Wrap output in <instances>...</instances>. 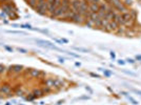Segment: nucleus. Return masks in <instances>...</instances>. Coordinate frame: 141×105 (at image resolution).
Masks as SVG:
<instances>
[{
    "mask_svg": "<svg viewBox=\"0 0 141 105\" xmlns=\"http://www.w3.org/2000/svg\"><path fill=\"white\" fill-rule=\"evenodd\" d=\"M0 92H3V94H9V92H11L10 84H3V85L0 87Z\"/></svg>",
    "mask_w": 141,
    "mask_h": 105,
    "instance_id": "nucleus-10",
    "label": "nucleus"
},
{
    "mask_svg": "<svg viewBox=\"0 0 141 105\" xmlns=\"http://www.w3.org/2000/svg\"><path fill=\"white\" fill-rule=\"evenodd\" d=\"M139 2H141V0H139Z\"/></svg>",
    "mask_w": 141,
    "mask_h": 105,
    "instance_id": "nucleus-48",
    "label": "nucleus"
},
{
    "mask_svg": "<svg viewBox=\"0 0 141 105\" xmlns=\"http://www.w3.org/2000/svg\"><path fill=\"white\" fill-rule=\"evenodd\" d=\"M4 70H5V67L0 64V74H2V73H4Z\"/></svg>",
    "mask_w": 141,
    "mask_h": 105,
    "instance_id": "nucleus-31",
    "label": "nucleus"
},
{
    "mask_svg": "<svg viewBox=\"0 0 141 105\" xmlns=\"http://www.w3.org/2000/svg\"><path fill=\"white\" fill-rule=\"evenodd\" d=\"M86 19L84 18V17H82L81 15L79 14H75L73 16V18L72 20H70V22H73V23H75V24H84V21Z\"/></svg>",
    "mask_w": 141,
    "mask_h": 105,
    "instance_id": "nucleus-1",
    "label": "nucleus"
},
{
    "mask_svg": "<svg viewBox=\"0 0 141 105\" xmlns=\"http://www.w3.org/2000/svg\"><path fill=\"white\" fill-rule=\"evenodd\" d=\"M30 75H31V77H33V78H41V76H44L45 73L40 71L39 69H31Z\"/></svg>",
    "mask_w": 141,
    "mask_h": 105,
    "instance_id": "nucleus-5",
    "label": "nucleus"
},
{
    "mask_svg": "<svg viewBox=\"0 0 141 105\" xmlns=\"http://www.w3.org/2000/svg\"><path fill=\"white\" fill-rule=\"evenodd\" d=\"M64 86V81L60 79H53V87L52 88H57V89H61Z\"/></svg>",
    "mask_w": 141,
    "mask_h": 105,
    "instance_id": "nucleus-4",
    "label": "nucleus"
},
{
    "mask_svg": "<svg viewBox=\"0 0 141 105\" xmlns=\"http://www.w3.org/2000/svg\"><path fill=\"white\" fill-rule=\"evenodd\" d=\"M54 2H55V0H47V3L48 4V5L49 4H53Z\"/></svg>",
    "mask_w": 141,
    "mask_h": 105,
    "instance_id": "nucleus-38",
    "label": "nucleus"
},
{
    "mask_svg": "<svg viewBox=\"0 0 141 105\" xmlns=\"http://www.w3.org/2000/svg\"><path fill=\"white\" fill-rule=\"evenodd\" d=\"M85 88H86V89H88V90H89L90 92H92V89H91V88H90V87H85Z\"/></svg>",
    "mask_w": 141,
    "mask_h": 105,
    "instance_id": "nucleus-45",
    "label": "nucleus"
},
{
    "mask_svg": "<svg viewBox=\"0 0 141 105\" xmlns=\"http://www.w3.org/2000/svg\"><path fill=\"white\" fill-rule=\"evenodd\" d=\"M125 5L128 7V6H132L133 5V0H124V2H123Z\"/></svg>",
    "mask_w": 141,
    "mask_h": 105,
    "instance_id": "nucleus-21",
    "label": "nucleus"
},
{
    "mask_svg": "<svg viewBox=\"0 0 141 105\" xmlns=\"http://www.w3.org/2000/svg\"><path fill=\"white\" fill-rule=\"evenodd\" d=\"M120 3H122L121 0H112V4H111V5L115 8V7L117 6V5H119Z\"/></svg>",
    "mask_w": 141,
    "mask_h": 105,
    "instance_id": "nucleus-17",
    "label": "nucleus"
},
{
    "mask_svg": "<svg viewBox=\"0 0 141 105\" xmlns=\"http://www.w3.org/2000/svg\"><path fill=\"white\" fill-rule=\"evenodd\" d=\"M75 65H76V66H80V65H81V63H80V62H76V63H75Z\"/></svg>",
    "mask_w": 141,
    "mask_h": 105,
    "instance_id": "nucleus-44",
    "label": "nucleus"
},
{
    "mask_svg": "<svg viewBox=\"0 0 141 105\" xmlns=\"http://www.w3.org/2000/svg\"><path fill=\"white\" fill-rule=\"evenodd\" d=\"M61 5H70V0H62Z\"/></svg>",
    "mask_w": 141,
    "mask_h": 105,
    "instance_id": "nucleus-24",
    "label": "nucleus"
},
{
    "mask_svg": "<svg viewBox=\"0 0 141 105\" xmlns=\"http://www.w3.org/2000/svg\"><path fill=\"white\" fill-rule=\"evenodd\" d=\"M37 1H38V0H37Z\"/></svg>",
    "mask_w": 141,
    "mask_h": 105,
    "instance_id": "nucleus-49",
    "label": "nucleus"
},
{
    "mask_svg": "<svg viewBox=\"0 0 141 105\" xmlns=\"http://www.w3.org/2000/svg\"><path fill=\"white\" fill-rule=\"evenodd\" d=\"M133 91H134V92H136V94H138V95H140V96H141V90H140V89H133Z\"/></svg>",
    "mask_w": 141,
    "mask_h": 105,
    "instance_id": "nucleus-37",
    "label": "nucleus"
},
{
    "mask_svg": "<svg viewBox=\"0 0 141 105\" xmlns=\"http://www.w3.org/2000/svg\"><path fill=\"white\" fill-rule=\"evenodd\" d=\"M128 13H130V15H131L132 20L137 21V18H138V12H137L136 10H130Z\"/></svg>",
    "mask_w": 141,
    "mask_h": 105,
    "instance_id": "nucleus-12",
    "label": "nucleus"
},
{
    "mask_svg": "<svg viewBox=\"0 0 141 105\" xmlns=\"http://www.w3.org/2000/svg\"><path fill=\"white\" fill-rule=\"evenodd\" d=\"M68 54L70 55V56H73V57H75V58H80L79 55H77V54H75V53H72V52H70V53H68Z\"/></svg>",
    "mask_w": 141,
    "mask_h": 105,
    "instance_id": "nucleus-28",
    "label": "nucleus"
},
{
    "mask_svg": "<svg viewBox=\"0 0 141 105\" xmlns=\"http://www.w3.org/2000/svg\"><path fill=\"white\" fill-rule=\"evenodd\" d=\"M20 27L28 28V29H34V27H32V25H30V24H21V25H20Z\"/></svg>",
    "mask_w": 141,
    "mask_h": 105,
    "instance_id": "nucleus-22",
    "label": "nucleus"
},
{
    "mask_svg": "<svg viewBox=\"0 0 141 105\" xmlns=\"http://www.w3.org/2000/svg\"><path fill=\"white\" fill-rule=\"evenodd\" d=\"M121 16H122V18H123V20H124V22L125 21H128V20H132V18H131V15H130V13H123V14H121Z\"/></svg>",
    "mask_w": 141,
    "mask_h": 105,
    "instance_id": "nucleus-15",
    "label": "nucleus"
},
{
    "mask_svg": "<svg viewBox=\"0 0 141 105\" xmlns=\"http://www.w3.org/2000/svg\"><path fill=\"white\" fill-rule=\"evenodd\" d=\"M76 50H78V52H83V53H89V50L86 48H82V47H75Z\"/></svg>",
    "mask_w": 141,
    "mask_h": 105,
    "instance_id": "nucleus-23",
    "label": "nucleus"
},
{
    "mask_svg": "<svg viewBox=\"0 0 141 105\" xmlns=\"http://www.w3.org/2000/svg\"><path fill=\"white\" fill-rule=\"evenodd\" d=\"M123 71H124V73H125V74L130 75V76H134V77L136 76V74H135V73H132V71H128V70H123Z\"/></svg>",
    "mask_w": 141,
    "mask_h": 105,
    "instance_id": "nucleus-30",
    "label": "nucleus"
},
{
    "mask_svg": "<svg viewBox=\"0 0 141 105\" xmlns=\"http://www.w3.org/2000/svg\"><path fill=\"white\" fill-rule=\"evenodd\" d=\"M22 94H23L22 90H18V91H16V95H17V96H22Z\"/></svg>",
    "mask_w": 141,
    "mask_h": 105,
    "instance_id": "nucleus-40",
    "label": "nucleus"
},
{
    "mask_svg": "<svg viewBox=\"0 0 141 105\" xmlns=\"http://www.w3.org/2000/svg\"><path fill=\"white\" fill-rule=\"evenodd\" d=\"M102 2V0H90L89 3H100Z\"/></svg>",
    "mask_w": 141,
    "mask_h": 105,
    "instance_id": "nucleus-27",
    "label": "nucleus"
},
{
    "mask_svg": "<svg viewBox=\"0 0 141 105\" xmlns=\"http://www.w3.org/2000/svg\"><path fill=\"white\" fill-rule=\"evenodd\" d=\"M4 48H5L6 50H9V52L13 53V48H12V47H10V46H6V45H4Z\"/></svg>",
    "mask_w": 141,
    "mask_h": 105,
    "instance_id": "nucleus-35",
    "label": "nucleus"
},
{
    "mask_svg": "<svg viewBox=\"0 0 141 105\" xmlns=\"http://www.w3.org/2000/svg\"><path fill=\"white\" fill-rule=\"evenodd\" d=\"M115 11L117 13H119V14H123V13H127L130 10H128V7L122 2V3H120L119 5H117L115 7Z\"/></svg>",
    "mask_w": 141,
    "mask_h": 105,
    "instance_id": "nucleus-3",
    "label": "nucleus"
},
{
    "mask_svg": "<svg viewBox=\"0 0 141 105\" xmlns=\"http://www.w3.org/2000/svg\"><path fill=\"white\" fill-rule=\"evenodd\" d=\"M125 62H126V63H131V64H135V63H136V60L128 58V59H126V60H125Z\"/></svg>",
    "mask_w": 141,
    "mask_h": 105,
    "instance_id": "nucleus-25",
    "label": "nucleus"
},
{
    "mask_svg": "<svg viewBox=\"0 0 141 105\" xmlns=\"http://www.w3.org/2000/svg\"><path fill=\"white\" fill-rule=\"evenodd\" d=\"M113 21H115V22L117 23L119 26H123V25H124V20H123V18H122L121 14H119V13H117V14H116V16L114 17V20H113Z\"/></svg>",
    "mask_w": 141,
    "mask_h": 105,
    "instance_id": "nucleus-6",
    "label": "nucleus"
},
{
    "mask_svg": "<svg viewBox=\"0 0 141 105\" xmlns=\"http://www.w3.org/2000/svg\"><path fill=\"white\" fill-rule=\"evenodd\" d=\"M89 10L92 13H98L99 12V3H90Z\"/></svg>",
    "mask_w": 141,
    "mask_h": 105,
    "instance_id": "nucleus-8",
    "label": "nucleus"
},
{
    "mask_svg": "<svg viewBox=\"0 0 141 105\" xmlns=\"http://www.w3.org/2000/svg\"><path fill=\"white\" fill-rule=\"evenodd\" d=\"M90 75L92 76V77H94V78H100V76H99L98 74H94V73H90Z\"/></svg>",
    "mask_w": 141,
    "mask_h": 105,
    "instance_id": "nucleus-32",
    "label": "nucleus"
},
{
    "mask_svg": "<svg viewBox=\"0 0 141 105\" xmlns=\"http://www.w3.org/2000/svg\"><path fill=\"white\" fill-rule=\"evenodd\" d=\"M125 61H124V60H121V59H120V60H118V64H120V65H124V64H125Z\"/></svg>",
    "mask_w": 141,
    "mask_h": 105,
    "instance_id": "nucleus-34",
    "label": "nucleus"
},
{
    "mask_svg": "<svg viewBox=\"0 0 141 105\" xmlns=\"http://www.w3.org/2000/svg\"><path fill=\"white\" fill-rule=\"evenodd\" d=\"M58 60H59V62H60V63H63V62H64V59H61V58H59Z\"/></svg>",
    "mask_w": 141,
    "mask_h": 105,
    "instance_id": "nucleus-42",
    "label": "nucleus"
},
{
    "mask_svg": "<svg viewBox=\"0 0 141 105\" xmlns=\"http://www.w3.org/2000/svg\"><path fill=\"white\" fill-rule=\"evenodd\" d=\"M41 90H42V94L43 95H47V94H49V92L52 91V88L48 87V86H45L43 88H41Z\"/></svg>",
    "mask_w": 141,
    "mask_h": 105,
    "instance_id": "nucleus-16",
    "label": "nucleus"
},
{
    "mask_svg": "<svg viewBox=\"0 0 141 105\" xmlns=\"http://www.w3.org/2000/svg\"><path fill=\"white\" fill-rule=\"evenodd\" d=\"M63 102H64V101H63V100H60V101H59V102H58V103H57V105H60V104H62V103H63Z\"/></svg>",
    "mask_w": 141,
    "mask_h": 105,
    "instance_id": "nucleus-43",
    "label": "nucleus"
},
{
    "mask_svg": "<svg viewBox=\"0 0 141 105\" xmlns=\"http://www.w3.org/2000/svg\"><path fill=\"white\" fill-rule=\"evenodd\" d=\"M127 99H128V101H131V102L134 104V105H138L139 104V102L137 100H135L134 98H133V97H131V96H127Z\"/></svg>",
    "mask_w": 141,
    "mask_h": 105,
    "instance_id": "nucleus-20",
    "label": "nucleus"
},
{
    "mask_svg": "<svg viewBox=\"0 0 141 105\" xmlns=\"http://www.w3.org/2000/svg\"><path fill=\"white\" fill-rule=\"evenodd\" d=\"M24 1H25V2H26V3H27V2H28V0H24Z\"/></svg>",
    "mask_w": 141,
    "mask_h": 105,
    "instance_id": "nucleus-47",
    "label": "nucleus"
},
{
    "mask_svg": "<svg viewBox=\"0 0 141 105\" xmlns=\"http://www.w3.org/2000/svg\"><path fill=\"white\" fill-rule=\"evenodd\" d=\"M58 7H56L55 6V4H49L48 5V8H47V14L48 15H54L55 14V12H56V10H57Z\"/></svg>",
    "mask_w": 141,
    "mask_h": 105,
    "instance_id": "nucleus-11",
    "label": "nucleus"
},
{
    "mask_svg": "<svg viewBox=\"0 0 141 105\" xmlns=\"http://www.w3.org/2000/svg\"><path fill=\"white\" fill-rule=\"evenodd\" d=\"M33 94H34L37 98L38 97H40V96H43V94H42V90L41 89H34V91H33Z\"/></svg>",
    "mask_w": 141,
    "mask_h": 105,
    "instance_id": "nucleus-18",
    "label": "nucleus"
},
{
    "mask_svg": "<svg viewBox=\"0 0 141 105\" xmlns=\"http://www.w3.org/2000/svg\"><path fill=\"white\" fill-rule=\"evenodd\" d=\"M110 56L113 58V60H115V59H116V54H115L114 52H111V53H110Z\"/></svg>",
    "mask_w": 141,
    "mask_h": 105,
    "instance_id": "nucleus-33",
    "label": "nucleus"
},
{
    "mask_svg": "<svg viewBox=\"0 0 141 105\" xmlns=\"http://www.w3.org/2000/svg\"><path fill=\"white\" fill-rule=\"evenodd\" d=\"M102 71H103V74H104V76L105 77H111V76H113V73L112 71H110V70H107V69H101Z\"/></svg>",
    "mask_w": 141,
    "mask_h": 105,
    "instance_id": "nucleus-19",
    "label": "nucleus"
},
{
    "mask_svg": "<svg viewBox=\"0 0 141 105\" xmlns=\"http://www.w3.org/2000/svg\"><path fill=\"white\" fill-rule=\"evenodd\" d=\"M10 70L13 73H21L23 70V66L22 65H12L10 66Z\"/></svg>",
    "mask_w": 141,
    "mask_h": 105,
    "instance_id": "nucleus-7",
    "label": "nucleus"
},
{
    "mask_svg": "<svg viewBox=\"0 0 141 105\" xmlns=\"http://www.w3.org/2000/svg\"><path fill=\"white\" fill-rule=\"evenodd\" d=\"M18 52L22 53V54H26V53H27V50H26V49H24V48H21V47H19V48H18Z\"/></svg>",
    "mask_w": 141,
    "mask_h": 105,
    "instance_id": "nucleus-29",
    "label": "nucleus"
},
{
    "mask_svg": "<svg viewBox=\"0 0 141 105\" xmlns=\"http://www.w3.org/2000/svg\"><path fill=\"white\" fill-rule=\"evenodd\" d=\"M118 27H119V25L116 23L115 21H110V23H109V25H107L105 32H107V33H115L116 29H117Z\"/></svg>",
    "mask_w": 141,
    "mask_h": 105,
    "instance_id": "nucleus-2",
    "label": "nucleus"
},
{
    "mask_svg": "<svg viewBox=\"0 0 141 105\" xmlns=\"http://www.w3.org/2000/svg\"><path fill=\"white\" fill-rule=\"evenodd\" d=\"M126 33V27L125 26H119L117 29H116V32L114 34H116V35L118 36H124Z\"/></svg>",
    "mask_w": 141,
    "mask_h": 105,
    "instance_id": "nucleus-9",
    "label": "nucleus"
},
{
    "mask_svg": "<svg viewBox=\"0 0 141 105\" xmlns=\"http://www.w3.org/2000/svg\"><path fill=\"white\" fill-rule=\"evenodd\" d=\"M28 6L30 7H32L33 10H35V7H36V5H37V0H28V2L26 3Z\"/></svg>",
    "mask_w": 141,
    "mask_h": 105,
    "instance_id": "nucleus-14",
    "label": "nucleus"
},
{
    "mask_svg": "<svg viewBox=\"0 0 141 105\" xmlns=\"http://www.w3.org/2000/svg\"><path fill=\"white\" fill-rule=\"evenodd\" d=\"M135 60H136V61H140V62H141V55H137Z\"/></svg>",
    "mask_w": 141,
    "mask_h": 105,
    "instance_id": "nucleus-36",
    "label": "nucleus"
},
{
    "mask_svg": "<svg viewBox=\"0 0 141 105\" xmlns=\"http://www.w3.org/2000/svg\"><path fill=\"white\" fill-rule=\"evenodd\" d=\"M7 33H10V34H24L23 32H19V31H7Z\"/></svg>",
    "mask_w": 141,
    "mask_h": 105,
    "instance_id": "nucleus-26",
    "label": "nucleus"
},
{
    "mask_svg": "<svg viewBox=\"0 0 141 105\" xmlns=\"http://www.w3.org/2000/svg\"><path fill=\"white\" fill-rule=\"evenodd\" d=\"M80 99H90V97H82V98H80Z\"/></svg>",
    "mask_w": 141,
    "mask_h": 105,
    "instance_id": "nucleus-46",
    "label": "nucleus"
},
{
    "mask_svg": "<svg viewBox=\"0 0 141 105\" xmlns=\"http://www.w3.org/2000/svg\"><path fill=\"white\" fill-rule=\"evenodd\" d=\"M121 95H123V96H125V97H127L128 95H130V94H128V92H126V91H121Z\"/></svg>",
    "mask_w": 141,
    "mask_h": 105,
    "instance_id": "nucleus-41",
    "label": "nucleus"
},
{
    "mask_svg": "<svg viewBox=\"0 0 141 105\" xmlns=\"http://www.w3.org/2000/svg\"><path fill=\"white\" fill-rule=\"evenodd\" d=\"M83 25H85V26H88L89 28H94L95 27V25H94V22L91 19H86L85 21H84V24Z\"/></svg>",
    "mask_w": 141,
    "mask_h": 105,
    "instance_id": "nucleus-13",
    "label": "nucleus"
},
{
    "mask_svg": "<svg viewBox=\"0 0 141 105\" xmlns=\"http://www.w3.org/2000/svg\"><path fill=\"white\" fill-rule=\"evenodd\" d=\"M61 41H62V43H69V40L65 39V38H62Z\"/></svg>",
    "mask_w": 141,
    "mask_h": 105,
    "instance_id": "nucleus-39",
    "label": "nucleus"
}]
</instances>
